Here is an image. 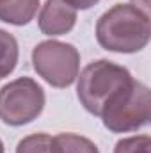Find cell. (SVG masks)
<instances>
[{
	"label": "cell",
	"mask_w": 151,
	"mask_h": 153,
	"mask_svg": "<svg viewBox=\"0 0 151 153\" xmlns=\"http://www.w3.org/2000/svg\"><path fill=\"white\" fill-rule=\"evenodd\" d=\"M151 38L150 14L132 4H115L96 22V39L101 48L117 53H135Z\"/></svg>",
	"instance_id": "6da1fadb"
},
{
	"label": "cell",
	"mask_w": 151,
	"mask_h": 153,
	"mask_svg": "<svg viewBox=\"0 0 151 153\" xmlns=\"http://www.w3.org/2000/svg\"><path fill=\"white\" fill-rule=\"evenodd\" d=\"M76 78V96L80 103L89 114L98 117L105 111V107L133 80L132 73L124 66H119L107 59L87 64Z\"/></svg>",
	"instance_id": "7a4b0ae2"
},
{
	"label": "cell",
	"mask_w": 151,
	"mask_h": 153,
	"mask_svg": "<svg viewBox=\"0 0 151 153\" xmlns=\"http://www.w3.org/2000/svg\"><path fill=\"white\" fill-rule=\"evenodd\" d=\"M101 121L107 130L114 134L137 132L150 123L151 96L150 87L139 80H132L101 112Z\"/></svg>",
	"instance_id": "3957f363"
},
{
	"label": "cell",
	"mask_w": 151,
	"mask_h": 153,
	"mask_svg": "<svg viewBox=\"0 0 151 153\" xmlns=\"http://www.w3.org/2000/svg\"><path fill=\"white\" fill-rule=\"evenodd\" d=\"M32 66L52 87H70L80 71V53L73 45L57 39L41 41L32 50Z\"/></svg>",
	"instance_id": "277c9868"
},
{
	"label": "cell",
	"mask_w": 151,
	"mask_h": 153,
	"mask_svg": "<svg viewBox=\"0 0 151 153\" xmlns=\"http://www.w3.org/2000/svg\"><path fill=\"white\" fill-rule=\"evenodd\" d=\"M44 91L30 76H20L0 89V119L9 126H23L44 109Z\"/></svg>",
	"instance_id": "5b68a950"
},
{
	"label": "cell",
	"mask_w": 151,
	"mask_h": 153,
	"mask_svg": "<svg viewBox=\"0 0 151 153\" xmlns=\"http://www.w3.org/2000/svg\"><path fill=\"white\" fill-rule=\"evenodd\" d=\"M76 23V9L64 0H46L38 16L39 30L44 36H64Z\"/></svg>",
	"instance_id": "8992f818"
},
{
	"label": "cell",
	"mask_w": 151,
	"mask_h": 153,
	"mask_svg": "<svg viewBox=\"0 0 151 153\" xmlns=\"http://www.w3.org/2000/svg\"><path fill=\"white\" fill-rule=\"evenodd\" d=\"M38 7L39 0H7L0 5V22L23 27L34 20Z\"/></svg>",
	"instance_id": "52a82bcc"
},
{
	"label": "cell",
	"mask_w": 151,
	"mask_h": 153,
	"mask_svg": "<svg viewBox=\"0 0 151 153\" xmlns=\"http://www.w3.org/2000/svg\"><path fill=\"white\" fill-rule=\"evenodd\" d=\"M50 153H100L98 146L78 134H57L50 141Z\"/></svg>",
	"instance_id": "ba28073f"
},
{
	"label": "cell",
	"mask_w": 151,
	"mask_h": 153,
	"mask_svg": "<svg viewBox=\"0 0 151 153\" xmlns=\"http://www.w3.org/2000/svg\"><path fill=\"white\" fill-rule=\"evenodd\" d=\"M18 59H20V48L16 38L7 30L0 29V80L14 71Z\"/></svg>",
	"instance_id": "9c48e42d"
},
{
	"label": "cell",
	"mask_w": 151,
	"mask_h": 153,
	"mask_svg": "<svg viewBox=\"0 0 151 153\" xmlns=\"http://www.w3.org/2000/svg\"><path fill=\"white\" fill-rule=\"evenodd\" d=\"M114 153H151L150 135H132L119 139L115 143Z\"/></svg>",
	"instance_id": "30bf717a"
},
{
	"label": "cell",
	"mask_w": 151,
	"mask_h": 153,
	"mask_svg": "<svg viewBox=\"0 0 151 153\" xmlns=\"http://www.w3.org/2000/svg\"><path fill=\"white\" fill-rule=\"evenodd\" d=\"M50 141L52 137L48 134L27 135L18 143L16 153H50Z\"/></svg>",
	"instance_id": "8fae6325"
},
{
	"label": "cell",
	"mask_w": 151,
	"mask_h": 153,
	"mask_svg": "<svg viewBox=\"0 0 151 153\" xmlns=\"http://www.w3.org/2000/svg\"><path fill=\"white\" fill-rule=\"evenodd\" d=\"M66 4H70L73 9H80V11H85V9H91L93 5H96L100 0H64Z\"/></svg>",
	"instance_id": "7c38bea8"
},
{
	"label": "cell",
	"mask_w": 151,
	"mask_h": 153,
	"mask_svg": "<svg viewBox=\"0 0 151 153\" xmlns=\"http://www.w3.org/2000/svg\"><path fill=\"white\" fill-rule=\"evenodd\" d=\"M132 5H135V7L141 9L142 13L150 14V0H132Z\"/></svg>",
	"instance_id": "4fadbf2b"
},
{
	"label": "cell",
	"mask_w": 151,
	"mask_h": 153,
	"mask_svg": "<svg viewBox=\"0 0 151 153\" xmlns=\"http://www.w3.org/2000/svg\"><path fill=\"white\" fill-rule=\"evenodd\" d=\"M0 153H4V143H2V139H0Z\"/></svg>",
	"instance_id": "5bb4252c"
},
{
	"label": "cell",
	"mask_w": 151,
	"mask_h": 153,
	"mask_svg": "<svg viewBox=\"0 0 151 153\" xmlns=\"http://www.w3.org/2000/svg\"><path fill=\"white\" fill-rule=\"evenodd\" d=\"M5 2H7V0H0V5H4V4H5Z\"/></svg>",
	"instance_id": "9a60e30c"
}]
</instances>
